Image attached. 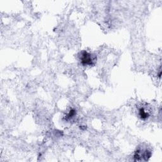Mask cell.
I'll return each mask as SVG.
<instances>
[{
    "mask_svg": "<svg viewBox=\"0 0 162 162\" xmlns=\"http://www.w3.org/2000/svg\"><path fill=\"white\" fill-rule=\"evenodd\" d=\"M80 61L84 65H93L94 61V58L91 53L86 51H83L80 54Z\"/></svg>",
    "mask_w": 162,
    "mask_h": 162,
    "instance_id": "cell-1",
    "label": "cell"
},
{
    "mask_svg": "<svg viewBox=\"0 0 162 162\" xmlns=\"http://www.w3.org/2000/svg\"><path fill=\"white\" fill-rule=\"evenodd\" d=\"M151 152L149 151L148 149L145 150H142L139 149L136 153H135L134 158L135 160L136 161H140L141 160V158H145V160H148L151 157Z\"/></svg>",
    "mask_w": 162,
    "mask_h": 162,
    "instance_id": "cell-2",
    "label": "cell"
},
{
    "mask_svg": "<svg viewBox=\"0 0 162 162\" xmlns=\"http://www.w3.org/2000/svg\"><path fill=\"white\" fill-rule=\"evenodd\" d=\"M139 115L140 117L143 120L147 119L149 116L148 112H147L145 110V109H143V108H141V109L139 110Z\"/></svg>",
    "mask_w": 162,
    "mask_h": 162,
    "instance_id": "cell-3",
    "label": "cell"
},
{
    "mask_svg": "<svg viewBox=\"0 0 162 162\" xmlns=\"http://www.w3.org/2000/svg\"><path fill=\"white\" fill-rule=\"evenodd\" d=\"M76 114V112H75V110L72 109V110H71L69 113L67 114V115L66 116V119H70L72 118H73L74 116Z\"/></svg>",
    "mask_w": 162,
    "mask_h": 162,
    "instance_id": "cell-4",
    "label": "cell"
}]
</instances>
